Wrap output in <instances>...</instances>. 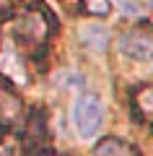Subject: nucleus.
Listing matches in <instances>:
<instances>
[{
	"mask_svg": "<svg viewBox=\"0 0 153 156\" xmlns=\"http://www.w3.org/2000/svg\"><path fill=\"white\" fill-rule=\"evenodd\" d=\"M70 122L75 128L78 138L91 143L99 135L101 125H104V104H101V99L99 96H78L70 109Z\"/></svg>",
	"mask_w": 153,
	"mask_h": 156,
	"instance_id": "f257e3e1",
	"label": "nucleus"
},
{
	"mask_svg": "<svg viewBox=\"0 0 153 156\" xmlns=\"http://www.w3.org/2000/svg\"><path fill=\"white\" fill-rule=\"evenodd\" d=\"M120 55L132 62H148L153 55V42L148 31H127L120 37Z\"/></svg>",
	"mask_w": 153,
	"mask_h": 156,
	"instance_id": "f03ea898",
	"label": "nucleus"
},
{
	"mask_svg": "<svg viewBox=\"0 0 153 156\" xmlns=\"http://www.w3.org/2000/svg\"><path fill=\"white\" fill-rule=\"evenodd\" d=\"M93 156H140L135 143L120 138V135H106L93 146Z\"/></svg>",
	"mask_w": 153,
	"mask_h": 156,
	"instance_id": "7ed1b4c3",
	"label": "nucleus"
},
{
	"mask_svg": "<svg viewBox=\"0 0 153 156\" xmlns=\"http://www.w3.org/2000/svg\"><path fill=\"white\" fill-rule=\"evenodd\" d=\"M81 42L91 52H104L109 47V29L101 23H86L81 26Z\"/></svg>",
	"mask_w": 153,
	"mask_h": 156,
	"instance_id": "20e7f679",
	"label": "nucleus"
},
{
	"mask_svg": "<svg viewBox=\"0 0 153 156\" xmlns=\"http://www.w3.org/2000/svg\"><path fill=\"white\" fill-rule=\"evenodd\" d=\"M151 107H153V101H151V86H148V83L137 86L135 94H132V104H130L132 120L143 125V122L148 120V115H151Z\"/></svg>",
	"mask_w": 153,
	"mask_h": 156,
	"instance_id": "39448f33",
	"label": "nucleus"
},
{
	"mask_svg": "<svg viewBox=\"0 0 153 156\" xmlns=\"http://www.w3.org/2000/svg\"><path fill=\"white\" fill-rule=\"evenodd\" d=\"M23 112V104L16 94L0 91V122H16Z\"/></svg>",
	"mask_w": 153,
	"mask_h": 156,
	"instance_id": "423d86ee",
	"label": "nucleus"
},
{
	"mask_svg": "<svg viewBox=\"0 0 153 156\" xmlns=\"http://www.w3.org/2000/svg\"><path fill=\"white\" fill-rule=\"evenodd\" d=\"M0 68H3V73H8V78H13V81H18V83H23V81H26L23 62H21V57L13 55V50H3V57H0Z\"/></svg>",
	"mask_w": 153,
	"mask_h": 156,
	"instance_id": "0eeeda50",
	"label": "nucleus"
},
{
	"mask_svg": "<svg viewBox=\"0 0 153 156\" xmlns=\"http://www.w3.org/2000/svg\"><path fill=\"white\" fill-rule=\"evenodd\" d=\"M114 5L120 8V13L125 18H132V21H137V18H143V3L140 0H114Z\"/></svg>",
	"mask_w": 153,
	"mask_h": 156,
	"instance_id": "6e6552de",
	"label": "nucleus"
},
{
	"mask_svg": "<svg viewBox=\"0 0 153 156\" xmlns=\"http://www.w3.org/2000/svg\"><path fill=\"white\" fill-rule=\"evenodd\" d=\"M112 8L109 0H86V11L91 13V16H106Z\"/></svg>",
	"mask_w": 153,
	"mask_h": 156,
	"instance_id": "1a4fd4ad",
	"label": "nucleus"
},
{
	"mask_svg": "<svg viewBox=\"0 0 153 156\" xmlns=\"http://www.w3.org/2000/svg\"><path fill=\"white\" fill-rule=\"evenodd\" d=\"M0 156H18V154H16V148H13V146L5 143V146H0Z\"/></svg>",
	"mask_w": 153,
	"mask_h": 156,
	"instance_id": "9d476101",
	"label": "nucleus"
},
{
	"mask_svg": "<svg viewBox=\"0 0 153 156\" xmlns=\"http://www.w3.org/2000/svg\"><path fill=\"white\" fill-rule=\"evenodd\" d=\"M47 156H49V154H47Z\"/></svg>",
	"mask_w": 153,
	"mask_h": 156,
	"instance_id": "9b49d317",
	"label": "nucleus"
}]
</instances>
